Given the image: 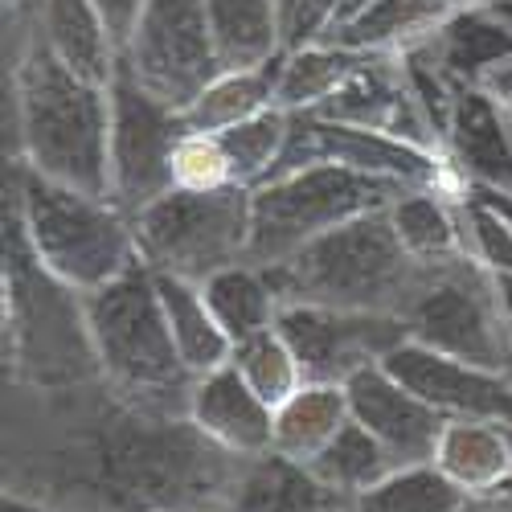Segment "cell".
Masks as SVG:
<instances>
[{
	"label": "cell",
	"mask_w": 512,
	"mask_h": 512,
	"mask_svg": "<svg viewBox=\"0 0 512 512\" xmlns=\"http://www.w3.org/2000/svg\"><path fill=\"white\" fill-rule=\"evenodd\" d=\"M230 365L242 373V381L271 410H279L308 381L304 369H300V357L291 353L287 336L275 324L263 328V332H254V336H242L234 345V353H230Z\"/></svg>",
	"instance_id": "1f68e13d"
},
{
	"label": "cell",
	"mask_w": 512,
	"mask_h": 512,
	"mask_svg": "<svg viewBox=\"0 0 512 512\" xmlns=\"http://www.w3.org/2000/svg\"><path fill=\"white\" fill-rule=\"evenodd\" d=\"M390 226L398 242L422 263H443L455 254H467L463 246V222L459 201H451L439 189H406L390 209Z\"/></svg>",
	"instance_id": "484cf974"
},
{
	"label": "cell",
	"mask_w": 512,
	"mask_h": 512,
	"mask_svg": "<svg viewBox=\"0 0 512 512\" xmlns=\"http://www.w3.org/2000/svg\"><path fill=\"white\" fill-rule=\"evenodd\" d=\"M185 132L181 111L164 107L119 66L111 78V201L136 218L173 193V148Z\"/></svg>",
	"instance_id": "8fae6325"
},
{
	"label": "cell",
	"mask_w": 512,
	"mask_h": 512,
	"mask_svg": "<svg viewBox=\"0 0 512 512\" xmlns=\"http://www.w3.org/2000/svg\"><path fill=\"white\" fill-rule=\"evenodd\" d=\"M222 144H226V156H230V168H234V185L238 189H259L275 177V168L287 152V140H291V111L283 107H267L263 115H254L238 127H226L218 132Z\"/></svg>",
	"instance_id": "4dcf8cb0"
},
{
	"label": "cell",
	"mask_w": 512,
	"mask_h": 512,
	"mask_svg": "<svg viewBox=\"0 0 512 512\" xmlns=\"http://www.w3.org/2000/svg\"><path fill=\"white\" fill-rule=\"evenodd\" d=\"M496 279H500V295H504V316L512 328V275H496Z\"/></svg>",
	"instance_id": "ab89813d"
},
{
	"label": "cell",
	"mask_w": 512,
	"mask_h": 512,
	"mask_svg": "<svg viewBox=\"0 0 512 512\" xmlns=\"http://www.w3.org/2000/svg\"><path fill=\"white\" fill-rule=\"evenodd\" d=\"M103 377L87 295L41 267L5 205V386L70 390Z\"/></svg>",
	"instance_id": "3957f363"
},
{
	"label": "cell",
	"mask_w": 512,
	"mask_h": 512,
	"mask_svg": "<svg viewBox=\"0 0 512 512\" xmlns=\"http://www.w3.org/2000/svg\"><path fill=\"white\" fill-rule=\"evenodd\" d=\"M222 512H353V500L328 488L308 463L267 451L238 463Z\"/></svg>",
	"instance_id": "ac0fdd59"
},
{
	"label": "cell",
	"mask_w": 512,
	"mask_h": 512,
	"mask_svg": "<svg viewBox=\"0 0 512 512\" xmlns=\"http://www.w3.org/2000/svg\"><path fill=\"white\" fill-rule=\"evenodd\" d=\"M238 455L107 377L5 386V492L58 512H222Z\"/></svg>",
	"instance_id": "6da1fadb"
},
{
	"label": "cell",
	"mask_w": 512,
	"mask_h": 512,
	"mask_svg": "<svg viewBox=\"0 0 512 512\" xmlns=\"http://www.w3.org/2000/svg\"><path fill=\"white\" fill-rule=\"evenodd\" d=\"M95 5H99L103 21H107L111 41L119 46V58H123L127 41H132V33H136V25H140V17L148 9V0H95Z\"/></svg>",
	"instance_id": "d590c367"
},
{
	"label": "cell",
	"mask_w": 512,
	"mask_h": 512,
	"mask_svg": "<svg viewBox=\"0 0 512 512\" xmlns=\"http://www.w3.org/2000/svg\"><path fill=\"white\" fill-rule=\"evenodd\" d=\"M37 29L74 74L111 87L119 74V46L111 41L95 0H37Z\"/></svg>",
	"instance_id": "ffe728a7"
},
{
	"label": "cell",
	"mask_w": 512,
	"mask_h": 512,
	"mask_svg": "<svg viewBox=\"0 0 512 512\" xmlns=\"http://www.w3.org/2000/svg\"><path fill=\"white\" fill-rule=\"evenodd\" d=\"M13 21L9 58V111L13 148L9 156L29 173L66 189L111 201V87L74 74L37 29V0L29 29Z\"/></svg>",
	"instance_id": "7a4b0ae2"
},
{
	"label": "cell",
	"mask_w": 512,
	"mask_h": 512,
	"mask_svg": "<svg viewBox=\"0 0 512 512\" xmlns=\"http://www.w3.org/2000/svg\"><path fill=\"white\" fill-rule=\"evenodd\" d=\"M467 512H512V500L500 496V492H488V496H472Z\"/></svg>",
	"instance_id": "74e56055"
},
{
	"label": "cell",
	"mask_w": 512,
	"mask_h": 512,
	"mask_svg": "<svg viewBox=\"0 0 512 512\" xmlns=\"http://www.w3.org/2000/svg\"><path fill=\"white\" fill-rule=\"evenodd\" d=\"M119 66L164 107L185 111L222 74L205 0H148Z\"/></svg>",
	"instance_id": "30bf717a"
},
{
	"label": "cell",
	"mask_w": 512,
	"mask_h": 512,
	"mask_svg": "<svg viewBox=\"0 0 512 512\" xmlns=\"http://www.w3.org/2000/svg\"><path fill=\"white\" fill-rule=\"evenodd\" d=\"M455 17V0H377L324 37V46H345L357 54H410L422 50Z\"/></svg>",
	"instance_id": "d6986e66"
},
{
	"label": "cell",
	"mask_w": 512,
	"mask_h": 512,
	"mask_svg": "<svg viewBox=\"0 0 512 512\" xmlns=\"http://www.w3.org/2000/svg\"><path fill=\"white\" fill-rule=\"evenodd\" d=\"M132 230L140 263L156 275L205 283L226 267L250 263V189H173L140 209Z\"/></svg>",
	"instance_id": "9c48e42d"
},
{
	"label": "cell",
	"mask_w": 512,
	"mask_h": 512,
	"mask_svg": "<svg viewBox=\"0 0 512 512\" xmlns=\"http://www.w3.org/2000/svg\"><path fill=\"white\" fill-rule=\"evenodd\" d=\"M406 185L345 164H308L250 189V263L279 267L295 250L365 213L390 209Z\"/></svg>",
	"instance_id": "52a82bcc"
},
{
	"label": "cell",
	"mask_w": 512,
	"mask_h": 512,
	"mask_svg": "<svg viewBox=\"0 0 512 512\" xmlns=\"http://www.w3.org/2000/svg\"><path fill=\"white\" fill-rule=\"evenodd\" d=\"M87 324L95 336L99 369L115 390L168 414H189V394L197 377L177 353L156 271L148 263L127 267L119 279L91 291Z\"/></svg>",
	"instance_id": "8992f818"
},
{
	"label": "cell",
	"mask_w": 512,
	"mask_h": 512,
	"mask_svg": "<svg viewBox=\"0 0 512 512\" xmlns=\"http://www.w3.org/2000/svg\"><path fill=\"white\" fill-rule=\"evenodd\" d=\"M472 496L435 463H410L353 500V512H467Z\"/></svg>",
	"instance_id": "f1b7e54d"
},
{
	"label": "cell",
	"mask_w": 512,
	"mask_h": 512,
	"mask_svg": "<svg viewBox=\"0 0 512 512\" xmlns=\"http://www.w3.org/2000/svg\"><path fill=\"white\" fill-rule=\"evenodd\" d=\"M222 70H263L283 58L279 0H205Z\"/></svg>",
	"instance_id": "7402d4cb"
},
{
	"label": "cell",
	"mask_w": 512,
	"mask_h": 512,
	"mask_svg": "<svg viewBox=\"0 0 512 512\" xmlns=\"http://www.w3.org/2000/svg\"><path fill=\"white\" fill-rule=\"evenodd\" d=\"M353 418L349 390L332 381H304L279 410H275V451L287 459L312 463Z\"/></svg>",
	"instance_id": "603a6c76"
},
{
	"label": "cell",
	"mask_w": 512,
	"mask_h": 512,
	"mask_svg": "<svg viewBox=\"0 0 512 512\" xmlns=\"http://www.w3.org/2000/svg\"><path fill=\"white\" fill-rule=\"evenodd\" d=\"M168 164H173V189H185V193H213V189L234 185V168H230V156L218 132H193V127H185Z\"/></svg>",
	"instance_id": "d6a6232c"
},
{
	"label": "cell",
	"mask_w": 512,
	"mask_h": 512,
	"mask_svg": "<svg viewBox=\"0 0 512 512\" xmlns=\"http://www.w3.org/2000/svg\"><path fill=\"white\" fill-rule=\"evenodd\" d=\"M459 222H463V246L472 259H480L496 275H512V226L500 222L496 213L467 193L459 201Z\"/></svg>",
	"instance_id": "836d02e7"
},
{
	"label": "cell",
	"mask_w": 512,
	"mask_h": 512,
	"mask_svg": "<svg viewBox=\"0 0 512 512\" xmlns=\"http://www.w3.org/2000/svg\"><path fill=\"white\" fill-rule=\"evenodd\" d=\"M439 472L467 496H488L512 476V443L504 422L451 418L439 435L435 459Z\"/></svg>",
	"instance_id": "44dd1931"
},
{
	"label": "cell",
	"mask_w": 512,
	"mask_h": 512,
	"mask_svg": "<svg viewBox=\"0 0 512 512\" xmlns=\"http://www.w3.org/2000/svg\"><path fill=\"white\" fill-rule=\"evenodd\" d=\"M0 512H58L50 504H37L29 496H17V492H5V500H0Z\"/></svg>",
	"instance_id": "8d00e7d4"
},
{
	"label": "cell",
	"mask_w": 512,
	"mask_h": 512,
	"mask_svg": "<svg viewBox=\"0 0 512 512\" xmlns=\"http://www.w3.org/2000/svg\"><path fill=\"white\" fill-rule=\"evenodd\" d=\"M373 5H377V0H340V13H336V25H332V29L349 25L353 17H361V13H365V9H373ZM332 29H328V33H332Z\"/></svg>",
	"instance_id": "f35d334b"
},
{
	"label": "cell",
	"mask_w": 512,
	"mask_h": 512,
	"mask_svg": "<svg viewBox=\"0 0 512 512\" xmlns=\"http://www.w3.org/2000/svg\"><path fill=\"white\" fill-rule=\"evenodd\" d=\"M189 418L209 443H218L238 459L275 451V410L246 386L234 365H222L193 381Z\"/></svg>",
	"instance_id": "2e32d148"
},
{
	"label": "cell",
	"mask_w": 512,
	"mask_h": 512,
	"mask_svg": "<svg viewBox=\"0 0 512 512\" xmlns=\"http://www.w3.org/2000/svg\"><path fill=\"white\" fill-rule=\"evenodd\" d=\"M345 390H349L353 418L394 455L398 467L435 459V447H439L447 418L435 406H426L410 386H402L386 365L361 369Z\"/></svg>",
	"instance_id": "9a60e30c"
},
{
	"label": "cell",
	"mask_w": 512,
	"mask_h": 512,
	"mask_svg": "<svg viewBox=\"0 0 512 512\" xmlns=\"http://www.w3.org/2000/svg\"><path fill=\"white\" fill-rule=\"evenodd\" d=\"M340 0H279V21H283V50H304L328 37L336 25Z\"/></svg>",
	"instance_id": "e575fe53"
},
{
	"label": "cell",
	"mask_w": 512,
	"mask_h": 512,
	"mask_svg": "<svg viewBox=\"0 0 512 512\" xmlns=\"http://www.w3.org/2000/svg\"><path fill=\"white\" fill-rule=\"evenodd\" d=\"M263 271L279 295V304L406 316L426 275V263L414 259L398 242L390 213L377 209L328 230L324 238L295 250L287 263Z\"/></svg>",
	"instance_id": "277c9868"
},
{
	"label": "cell",
	"mask_w": 512,
	"mask_h": 512,
	"mask_svg": "<svg viewBox=\"0 0 512 512\" xmlns=\"http://www.w3.org/2000/svg\"><path fill=\"white\" fill-rule=\"evenodd\" d=\"M275 328L287 336L291 353L300 357L304 377L332 381V386H349L361 369L381 365L410 340L402 316L345 312L320 304H283Z\"/></svg>",
	"instance_id": "7c38bea8"
},
{
	"label": "cell",
	"mask_w": 512,
	"mask_h": 512,
	"mask_svg": "<svg viewBox=\"0 0 512 512\" xmlns=\"http://www.w3.org/2000/svg\"><path fill=\"white\" fill-rule=\"evenodd\" d=\"M156 287H160L164 316H168V328H173V340H177V353H181L185 369L193 377H205L213 369L230 365L234 340L222 332L218 316L209 312L201 283L173 279V275H156Z\"/></svg>",
	"instance_id": "cb8c5ba5"
},
{
	"label": "cell",
	"mask_w": 512,
	"mask_h": 512,
	"mask_svg": "<svg viewBox=\"0 0 512 512\" xmlns=\"http://www.w3.org/2000/svg\"><path fill=\"white\" fill-rule=\"evenodd\" d=\"M402 320L418 345L512 377V328L500 279L472 254L426 263L418 295Z\"/></svg>",
	"instance_id": "ba28073f"
},
{
	"label": "cell",
	"mask_w": 512,
	"mask_h": 512,
	"mask_svg": "<svg viewBox=\"0 0 512 512\" xmlns=\"http://www.w3.org/2000/svg\"><path fill=\"white\" fill-rule=\"evenodd\" d=\"M447 156L472 189L512 193V115L484 87H459Z\"/></svg>",
	"instance_id": "e0dca14e"
},
{
	"label": "cell",
	"mask_w": 512,
	"mask_h": 512,
	"mask_svg": "<svg viewBox=\"0 0 512 512\" xmlns=\"http://www.w3.org/2000/svg\"><path fill=\"white\" fill-rule=\"evenodd\" d=\"M308 467H312V472L328 488H336L340 496H349V500H357L361 492H369L373 484H381L390 472H398L394 455L381 447L357 418H349L345 431H340Z\"/></svg>",
	"instance_id": "f546056e"
},
{
	"label": "cell",
	"mask_w": 512,
	"mask_h": 512,
	"mask_svg": "<svg viewBox=\"0 0 512 512\" xmlns=\"http://www.w3.org/2000/svg\"><path fill=\"white\" fill-rule=\"evenodd\" d=\"M312 115L394 136V140H406L414 148L447 152L439 132L431 127V119H426L418 95H414V82H410L402 54H373L345 87H340L324 107H316Z\"/></svg>",
	"instance_id": "4fadbf2b"
},
{
	"label": "cell",
	"mask_w": 512,
	"mask_h": 512,
	"mask_svg": "<svg viewBox=\"0 0 512 512\" xmlns=\"http://www.w3.org/2000/svg\"><path fill=\"white\" fill-rule=\"evenodd\" d=\"M275 82H279V58L263 70H222L181 111V119L193 132H226V127H238L275 107Z\"/></svg>",
	"instance_id": "4316f807"
},
{
	"label": "cell",
	"mask_w": 512,
	"mask_h": 512,
	"mask_svg": "<svg viewBox=\"0 0 512 512\" xmlns=\"http://www.w3.org/2000/svg\"><path fill=\"white\" fill-rule=\"evenodd\" d=\"M373 54H357L345 46H304V50H287L279 58V82H275V107L304 115L324 107L345 82L369 62Z\"/></svg>",
	"instance_id": "d4e9b609"
},
{
	"label": "cell",
	"mask_w": 512,
	"mask_h": 512,
	"mask_svg": "<svg viewBox=\"0 0 512 512\" xmlns=\"http://www.w3.org/2000/svg\"><path fill=\"white\" fill-rule=\"evenodd\" d=\"M381 365H386L402 386H410L426 406H435L447 422L476 418V422L512 426V377L508 373L455 361L447 353L418 345V340L398 345Z\"/></svg>",
	"instance_id": "5bb4252c"
},
{
	"label": "cell",
	"mask_w": 512,
	"mask_h": 512,
	"mask_svg": "<svg viewBox=\"0 0 512 512\" xmlns=\"http://www.w3.org/2000/svg\"><path fill=\"white\" fill-rule=\"evenodd\" d=\"M496 492H500V496H508V500H512V476H508V480H504V484H500V488H496Z\"/></svg>",
	"instance_id": "60d3db41"
},
{
	"label": "cell",
	"mask_w": 512,
	"mask_h": 512,
	"mask_svg": "<svg viewBox=\"0 0 512 512\" xmlns=\"http://www.w3.org/2000/svg\"><path fill=\"white\" fill-rule=\"evenodd\" d=\"M5 197L41 267L82 295L107 287L140 263L132 218L107 197L46 181L17 160H9Z\"/></svg>",
	"instance_id": "5b68a950"
},
{
	"label": "cell",
	"mask_w": 512,
	"mask_h": 512,
	"mask_svg": "<svg viewBox=\"0 0 512 512\" xmlns=\"http://www.w3.org/2000/svg\"><path fill=\"white\" fill-rule=\"evenodd\" d=\"M201 291H205L209 312L218 316L222 332L234 340V345L242 336H254V332L271 328L279 320V308H283L271 279H267V271L254 267V263H238V267L218 271L213 279L201 283Z\"/></svg>",
	"instance_id": "83f0119b"
}]
</instances>
